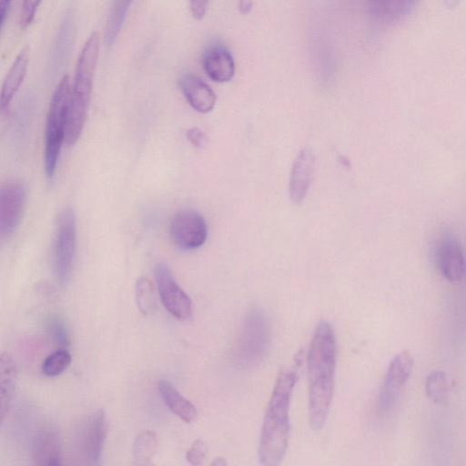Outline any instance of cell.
Wrapping results in <instances>:
<instances>
[{
  "instance_id": "2",
  "label": "cell",
  "mask_w": 466,
  "mask_h": 466,
  "mask_svg": "<svg viewBox=\"0 0 466 466\" xmlns=\"http://www.w3.org/2000/svg\"><path fill=\"white\" fill-rule=\"evenodd\" d=\"M298 380L294 369H283L278 375L264 416L258 457L262 466H279L289 437V407Z\"/></svg>"
},
{
  "instance_id": "29",
  "label": "cell",
  "mask_w": 466,
  "mask_h": 466,
  "mask_svg": "<svg viewBox=\"0 0 466 466\" xmlns=\"http://www.w3.org/2000/svg\"><path fill=\"white\" fill-rule=\"evenodd\" d=\"M208 4V3L207 1H191L189 8L192 15L196 19L201 20L205 16Z\"/></svg>"
},
{
  "instance_id": "27",
  "label": "cell",
  "mask_w": 466,
  "mask_h": 466,
  "mask_svg": "<svg viewBox=\"0 0 466 466\" xmlns=\"http://www.w3.org/2000/svg\"><path fill=\"white\" fill-rule=\"evenodd\" d=\"M39 1H25L23 3L20 14V25L21 28H26L35 18Z\"/></svg>"
},
{
  "instance_id": "22",
  "label": "cell",
  "mask_w": 466,
  "mask_h": 466,
  "mask_svg": "<svg viewBox=\"0 0 466 466\" xmlns=\"http://www.w3.org/2000/svg\"><path fill=\"white\" fill-rule=\"evenodd\" d=\"M70 363V353L66 349H59L45 359L42 371L46 376L56 377L63 373Z\"/></svg>"
},
{
  "instance_id": "7",
  "label": "cell",
  "mask_w": 466,
  "mask_h": 466,
  "mask_svg": "<svg viewBox=\"0 0 466 466\" xmlns=\"http://www.w3.org/2000/svg\"><path fill=\"white\" fill-rule=\"evenodd\" d=\"M412 367L413 358L408 350L400 352L391 360L376 404L379 417L391 411L410 376Z\"/></svg>"
},
{
  "instance_id": "24",
  "label": "cell",
  "mask_w": 466,
  "mask_h": 466,
  "mask_svg": "<svg viewBox=\"0 0 466 466\" xmlns=\"http://www.w3.org/2000/svg\"><path fill=\"white\" fill-rule=\"evenodd\" d=\"M137 301L140 311L144 314H147L154 309V287L152 283L144 277L140 278L137 283Z\"/></svg>"
},
{
  "instance_id": "28",
  "label": "cell",
  "mask_w": 466,
  "mask_h": 466,
  "mask_svg": "<svg viewBox=\"0 0 466 466\" xmlns=\"http://www.w3.org/2000/svg\"><path fill=\"white\" fill-rule=\"evenodd\" d=\"M186 136L189 142L196 147H201L206 143L205 134L198 127H191L187 130Z\"/></svg>"
},
{
  "instance_id": "3",
  "label": "cell",
  "mask_w": 466,
  "mask_h": 466,
  "mask_svg": "<svg viewBox=\"0 0 466 466\" xmlns=\"http://www.w3.org/2000/svg\"><path fill=\"white\" fill-rule=\"evenodd\" d=\"M99 46V34L94 32L84 44L76 62L74 83L70 89L66 139L68 146H73L76 143L85 126L98 59Z\"/></svg>"
},
{
  "instance_id": "31",
  "label": "cell",
  "mask_w": 466,
  "mask_h": 466,
  "mask_svg": "<svg viewBox=\"0 0 466 466\" xmlns=\"http://www.w3.org/2000/svg\"><path fill=\"white\" fill-rule=\"evenodd\" d=\"M252 4L249 1L239 2V11L243 14L248 13L251 9Z\"/></svg>"
},
{
  "instance_id": "18",
  "label": "cell",
  "mask_w": 466,
  "mask_h": 466,
  "mask_svg": "<svg viewBox=\"0 0 466 466\" xmlns=\"http://www.w3.org/2000/svg\"><path fill=\"white\" fill-rule=\"evenodd\" d=\"M16 365L13 357L3 352L0 354V426L11 406L15 384H16Z\"/></svg>"
},
{
  "instance_id": "21",
  "label": "cell",
  "mask_w": 466,
  "mask_h": 466,
  "mask_svg": "<svg viewBox=\"0 0 466 466\" xmlns=\"http://www.w3.org/2000/svg\"><path fill=\"white\" fill-rule=\"evenodd\" d=\"M130 5V1L114 2L108 15L105 31V40L108 45H112L116 39Z\"/></svg>"
},
{
  "instance_id": "14",
  "label": "cell",
  "mask_w": 466,
  "mask_h": 466,
  "mask_svg": "<svg viewBox=\"0 0 466 466\" xmlns=\"http://www.w3.org/2000/svg\"><path fill=\"white\" fill-rule=\"evenodd\" d=\"M179 87L188 104L200 113L211 111L216 104L213 90L198 76L185 74L178 80Z\"/></svg>"
},
{
  "instance_id": "5",
  "label": "cell",
  "mask_w": 466,
  "mask_h": 466,
  "mask_svg": "<svg viewBox=\"0 0 466 466\" xmlns=\"http://www.w3.org/2000/svg\"><path fill=\"white\" fill-rule=\"evenodd\" d=\"M270 339L267 316L260 309H252L246 315L238 341V355L246 364L258 362L265 355Z\"/></svg>"
},
{
  "instance_id": "8",
  "label": "cell",
  "mask_w": 466,
  "mask_h": 466,
  "mask_svg": "<svg viewBox=\"0 0 466 466\" xmlns=\"http://www.w3.org/2000/svg\"><path fill=\"white\" fill-rule=\"evenodd\" d=\"M157 289L166 309L177 319H187L192 312L191 300L174 279L169 268L163 262L154 269Z\"/></svg>"
},
{
  "instance_id": "11",
  "label": "cell",
  "mask_w": 466,
  "mask_h": 466,
  "mask_svg": "<svg viewBox=\"0 0 466 466\" xmlns=\"http://www.w3.org/2000/svg\"><path fill=\"white\" fill-rule=\"evenodd\" d=\"M25 187L18 181H8L0 186V242L16 228L25 206Z\"/></svg>"
},
{
  "instance_id": "32",
  "label": "cell",
  "mask_w": 466,
  "mask_h": 466,
  "mask_svg": "<svg viewBox=\"0 0 466 466\" xmlns=\"http://www.w3.org/2000/svg\"><path fill=\"white\" fill-rule=\"evenodd\" d=\"M46 466H61V462L57 455H52L46 461Z\"/></svg>"
},
{
  "instance_id": "17",
  "label": "cell",
  "mask_w": 466,
  "mask_h": 466,
  "mask_svg": "<svg viewBox=\"0 0 466 466\" xmlns=\"http://www.w3.org/2000/svg\"><path fill=\"white\" fill-rule=\"evenodd\" d=\"M159 395L167 409L182 421L194 422L198 417L196 406L184 397L167 380L157 382Z\"/></svg>"
},
{
  "instance_id": "26",
  "label": "cell",
  "mask_w": 466,
  "mask_h": 466,
  "mask_svg": "<svg viewBox=\"0 0 466 466\" xmlns=\"http://www.w3.org/2000/svg\"><path fill=\"white\" fill-rule=\"evenodd\" d=\"M208 452L206 442L201 440H196L186 451V460L192 466H199L205 460Z\"/></svg>"
},
{
  "instance_id": "23",
  "label": "cell",
  "mask_w": 466,
  "mask_h": 466,
  "mask_svg": "<svg viewBox=\"0 0 466 466\" xmlns=\"http://www.w3.org/2000/svg\"><path fill=\"white\" fill-rule=\"evenodd\" d=\"M448 382L446 375L441 370H434L429 374L426 380V393L435 403L441 402L447 394Z\"/></svg>"
},
{
  "instance_id": "10",
  "label": "cell",
  "mask_w": 466,
  "mask_h": 466,
  "mask_svg": "<svg viewBox=\"0 0 466 466\" xmlns=\"http://www.w3.org/2000/svg\"><path fill=\"white\" fill-rule=\"evenodd\" d=\"M108 432V422L104 410L94 412L84 425L80 438V458L83 466H100Z\"/></svg>"
},
{
  "instance_id": "25",
  "label": "cell",
  "mask_w": 466,
  "mask_h": 466,
  "mask_svg": "<svg viewBox=\"0 0 466 466\" xmlns=\"http://www.w3.org/2000/svg\"><path fill=\"white\" fill-rule=\"evenodd\" d=\"M47 327L54 341L60 349H65L68 345V335L63 320L58 316H52L47 321Z\"/></svg>"
},
{
  "instance_id": "6",
  "label": "cell",
  "mask_w": 466,
  "mask_h": 466,
  "mask_svg": "<svg viewBox=\"0 0 466 466\" xmlns=\"http://www.w3.org/2000/svg\"><path fill=\"white\" fill-rule=\"evenodd\" d=\"M76 243V221L72 208H66L59 214L55 247V269L61 285L70 279Z\"/></svg>"
},
{
  "instance_id": "33",
  "label": "cell",
  "mask_w": 466,
  "mask_h": 466,
  "mask_svg": "<svg viewBox=\"0 0 466 466\" xmlns=\"http://www.w3.org/2000/svg\"><path fill=\"white\" fill-rule=\"evenodd\" d=\"M210 466H228V463L224 458L215 459Z\"/></svg>"
},
{
  "instance_id": "20",
  "label": "cell",
  "mask_w": 466,
  "mask_h": 466,
  "mask_svg": "<svg viewBox=\"0 0 466 466\" xmlns=\"http://www.w3.org/2000/svg\"><path fill=\"white\" fill-rule=\"evenodd\" d=\"M415 5L410 0H375L369 3V12L378 20L392 22L410 12Z\"/></svg>"
},
{
  "instance_id": "16",
  "label": "cell",
  "mask_w": 466,
  "mask_h": 466,
  "mask_svg": "<svg viewBox=\"0 0 466 466\" xmlns=\"http://www.w3.org/2000/svg\"><path fill=\"white\" fill-rule=\"evenodd\" d=\"M29 64V47H23L9 68L0 90V116L23 83Z\"/></svg>"
},
{
  "instance_id": "12",
  "label": "cell",
  "mask_w": 466,
  "mask_h": 466,
  "mask_svg": "<svg viewBox=\"0 0 466 466\" xmlns=\"http://www.w3.org/2000/svg\"><path fill=\"white\" fill-rule=\"evenodd\" d=\"M315 157L310 147H302L295 157L289 176V197L295 203L305 198L311 183Z\"/></svg>"
},
{
  "instance_id": "9",
  "label": "cell",
  "mask_w": 466,
  "mask_h": 466,
  "mask_svg": "<svg viewBox=\"0 0 466 466\" xmlns=\"http://www.w3.org/2000/svg\"><path fill=\"white\" fill-rule=\"evenodd\" d=\"M169 231L173 242L184 250L201 247L208 238L205 219L198 212L189 209L181 210L173 217Z\"/></svg>"
},
{
  "instance_id": "19",
  "label": "cell",
  "mask_w": 466,
  "mask_h": 466,
  "mask_svg": "<svg viewBox=\"0 0 466 466\" xmlns=\"http://www.w3.org/2000/svg\"><path fill=\"white\" fill-rule=\"evenodd\" d=\"M157 448L156 432L150 430L140 431L133 443L132 466H158L155 462Z\"/></svg>"
},
{
  "instance_id": "13",
  "label": "cell",
  "mask_w": 466,
  "mask_h": 466,
  "mask_svg": "<svg viewBox=\"0 0 466 466\" xmlns=\"http://www.w3.org/2000/svg\"><path fill=\"white\" fill-rule=\"evenodd\" d=\"M437 261L441 272L449 281L457 282L464 275V258L459 241L451 237H444L437 248Z\"/></svg>"
},
{
  "instance_id": "4",
  "label": "cell",
  "mask_w": 466,
  "mask_h": 466,
  "mask_svg": "<svg viewBox=\"0 0 466 466\" xmlns=\"http://www.w3.org/2000/svg\"><path fill=\"white\" fill-rule=\"evenodd\" d=\"M71 83L68 76L57 84L47 110L45 127L44 168L54 177L62 146L66 139Z\"/></svg>"
},
{
  "instance_id": "30",
  "label": "cell",
  "mask_w": 466,
  "mask_h": 466,
  "mask_svg": "<svg viewBox=\"0 0 466 466\" xmlns=\"http://www.w3.org/2000/svg\"><path fill=\"white\" fill-rule=\"evenodd\" d=\"M10 1H0V30L10 8Z\"/></svg>"
},
{
  "instance_id": "1",
  "label": "cell",
  "mask_w": 466,
  "mask_h": 466,
  "mask_svg": "<svg viewBox=\"0 0 466 466\" xmlns=\"http://www.w3.org/2000/svg\"><path fill=\"white\" fill-rule=\"evenodd\" d=\"M337 360L335 334L326 320L318 322L308 352L309 419L312 429L319 430L331 405Z\"/></svg>"
},
{
  "instance_id": "15",
  "label": "cell",
  "mask_w": 466,
  "mask_h": 466,
  "mask_svg": "<svg viewBox=\"0 0 466 466\" xmlns=\"http://www.w3.org/2000/svg\"><path fill=\"white\" fill-rule=\"evenodd\" d=\"M203 66L207 75L218 83L229 81L235 74L233 57L221 45H211L205 50Z\"/></svg>"
}]
</instances>
